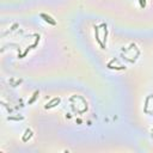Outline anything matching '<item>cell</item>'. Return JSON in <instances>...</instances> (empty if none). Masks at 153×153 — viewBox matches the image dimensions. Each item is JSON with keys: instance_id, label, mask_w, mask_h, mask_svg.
I'll return each instance as SVG.
<instances>
[{"instance_id": "obj_1", "label": "cell", "mask_w": 153, "mask_h": 153, "mask_svg": "<svg viewBox=\"0 0 153 153\" xmlns=\"http://www.w3.org/2000/svg\"><path fill=\"white\" fill-rule=\"evenodd\" d=\"M41 17L46 20L47 23H49V24H52V25H56V22H55V20H54L50 16H48V14H46V13H42V14H41Z\"/></svg>"}, {"instance_id": "obj_2", "label": "cell", "mask_w": 153, "mask_h": 153, "mask_svg": "<svg viewBox=\"0 0 153 153\" xmlns=\"http://www.w3.org/2000/svg\"><path fill=\"white\" fill-rule=\"evenodd\" d=\"M59 103H60V99H59V98H54V99L52 100L49 104H47V105H46V109H50V108H53V107H55V105H58Z\"/></svg>"}, {"instance_id": "obj_3", "label": "cell", "mask_w": 153, "mask_h": 153, "mask_svg": "<svg viewBox=\"0 0 153 153\" xmlns=\"http://www.w3.org/2000/svg\"><path fill=\"white\" fill-rule=\"evenodd\" d=\"M94 33H96V40H97V42L100 44V47H102V49H105V46H104V43L100 41L99 38V36H98V28L97 27H94Z\"/></svg>"}, {"instance_id": "obj_4", "label": "cell", "mask_w": 153, "mask_h": 153, "mask_svg": "<svg viewBox=\"0 0 153 153\" xmlns=\"http://www.w3.org/2000/svg\"><path fill=\"white\" fill-rule=\"evenodd\" d=\"M38 94H40V92H38V91H35V93H33V94H32V97H31V99L29 100V104H32L33 102L36 100V98L38 97Z\"/></svg>"}]
</instances>
